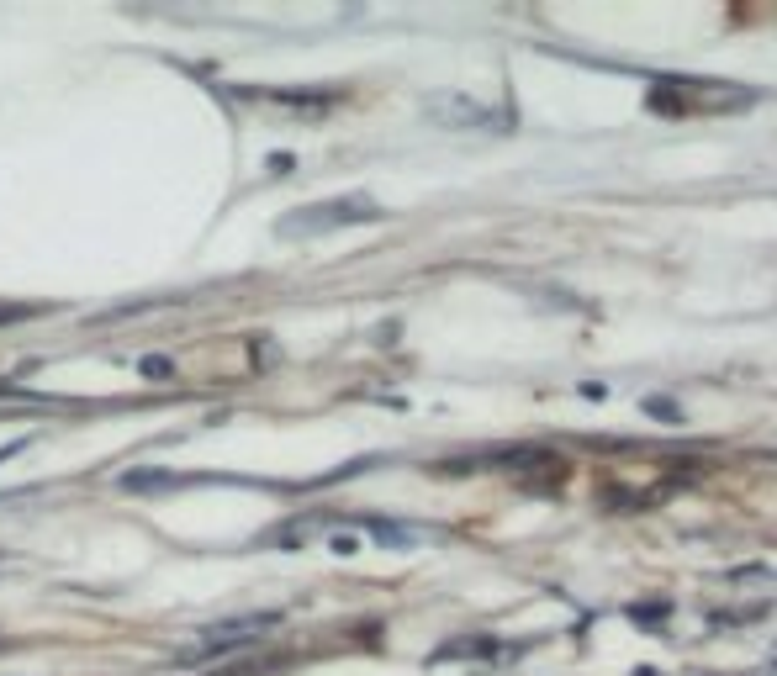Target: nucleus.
<instances>
[{
	"label": "nucleus",
	"mask_w": 777,
	"mask_h": 676,
	"mask_svg": "<svg viewBox=\"0 0 777 676\" xmlns=\"http://www.w3.org/2000/svg\"><path fill=\"white\" fill-rule=\"evenodd\" d=\"M376 201L370 196H339V201H318V206H302L296 217H281V238H318L333 228H349V222H376Z\"/></svg>",
	"instance_id": "nucleus-1"
},
{
	"label": "nucleus",
	"mask_w": 777,
	"mask_h": 676,
	"mask_svg": "<svg viewBox=\"0 0 777 676\" xmlns=\"http://www.w3.org/2000/svg\"><path fill=\"white\" fill-rule=\"evenodd\" d=\"M281 618L275 613H244V618H222V624H212V629H201V640L180 655V661H212V655H228V650H238V645H249V640H259L265 629H275Z\"/></svg>",
	"instance_id": "nucleus-2"
},
{
	"label": "nucleus",
	"mask_w": 777,
	"mask_h": 676,
	"mask_svg": "<svg viewBox=\"0 0 777 676\" xmlns=\"http://www.w3.org/2000/svg\"><path fill=\"white\" fill-rule=\"evenodd\" d=\"M127 492H154V486H180V476L170 471H133V476H122Z\"/></svg>",
	"instance_id": "nucleus-3"
},
{
	"label": "nucleus",
	"mask_w": 777,
	"mask_h": 676,
	"mask_svg": "<svg viewBox=\"0 0 777 676\" xmlns=\"http://www.w3.org/2000/svg\"><path fill=\"white\" fill-rule=\"evenodd\" d=\"M170 370H175V365L164 360V354H148V360H143V375H154V381H164Z\"/></svg>",
	"instance_id": "nucleus-4"
},
{
	"label": "nucleus",
	"mask_w": 777,
	"mask_h": 676,
	"mask_svg": "<svg viewBox=\"0 0 777 676\" xmlns=\"http://www.w3.org/2000/svg\"><path fill=\"white\" fill-rule=\"evenodd\" d=\"M37 307H0V323H22V317H32Z\"/></svg>",
	"instance_id": "nucleus-5"
},
{
	"label": "nucleus",
	"mask_w": 777,
	"mask_h": 676,
	"mask_svg": "<svg viewBox=\"0 0 777 676\" xmlns=\"http://www.w3.org/2000/svg\"><path fill=\"white\" fill-rule=\"evenodd\" d=\"M645 412H656V418H677V407H672V402H661V397L645 402Z\"/></svg>",
	"instance_id": "nucleus-6"
}]
</instances>
